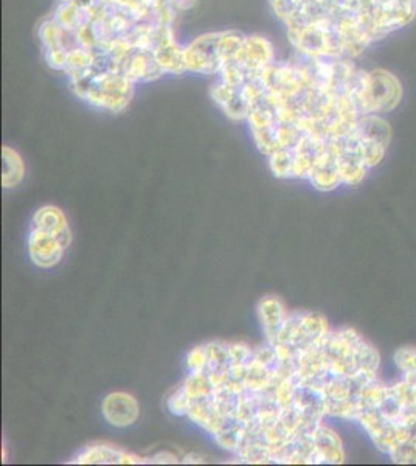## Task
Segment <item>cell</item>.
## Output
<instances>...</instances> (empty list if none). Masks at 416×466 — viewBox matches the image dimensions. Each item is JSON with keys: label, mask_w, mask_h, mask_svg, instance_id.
I'll list each match as a JSON object with an SVG mask.
<instances>
[{"label": "cell", "mask_w": 416, "mask_h": 466, "mask_svg": "<svg viewBox=\"0 0 416 466\" xmlns=\"http://www.w3.org/2000/svg\"><path fill=\"white\" fill-rule=\"evenodd\" d=\"M70 243L72 230L61 208L44 206L33 215L26 246L30 260L37 268L50 269L58 266Z\"/></svg>", "instance_id": "1"}, {"label": "cell", "mask_w": 416, "mask_h": 466, "mask_svg": "<svg viewBox=\"0 0 416 466\" xmlns=\"http://www.w3.org/2000/svg\"><path fill=\"white\" fill-rule=\"evenodd\" d=\"M103 417L107 423L116 428H127L136 423L140 415V406L131 393L112 392L101 404Z\"/></svg>", "instance_id": "2"}, {"label": "cell", "mask_w": 416, "mask_h": 466, "mask_svg": "<svg viewBox=\"0 0 416 466\" xmlns=\"http://www.w3.org/2000/svg\"><path fill=\"white\" fill-rule=\"evenodd\" d=\"M70 463L79 465H138L143 463L142 459L134 456L131 452L118 450L111 445H90L79 452Z\"/></svg>", "instance_id": "3"}, {"label": "cell", "mask_w": 416, "mask_h": 466, "mask_svg": "<svg viewBox=\"0 0 416 466\" xmlns=\"http://www.w3.org/2000/svg\"><path fill=\"white\" fill-rule=\"evenodd\" d=\"M257 311H259L261 329H263L264 336H266V342L272 344L277 339L279 329L288 319L289 311L286 309L285 303L274 296L263 297L259 300Z\"/></svg>", "instance_id": "4"}, {"label": "cell", "mask_w": 416, "mask_h": 466, "mask_svg": "<svg viewBox=\"0 0 416 466\" xmlns=\"http://www.w3.org/2000/svg\"><path fill=\"white\" fill-rule=\"evenodd\" d=\"M24 162L19 154L11 148H4V175H2V187L13 188L19 186L24 179Z\"/></svg>", "instance_id": "5"}]
</instances>
